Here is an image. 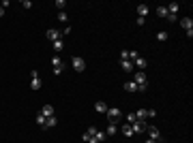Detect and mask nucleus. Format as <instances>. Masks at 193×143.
I'll list each match as a JSON object with an SVG mask.
<instances>
[{
	"label": "nucleus",
	"instance_id": "6e6552de",
	"mask_svg": "<svg viewBox=\"0 0 193 143\" xmlns=\"http://www.w3.org/2000/svg\"><path fill=\"white\" fill-rule=\"evenodd\" d=\"M131 62H133V66H135V69H140V71H144L146 66H148V60L142 58V56H137V58L131 60Z\"/></svg>",
	"mask_w": 193,
	"mask_h": 143
},
{
	"label": "nucleus",
	"instance_id": "4468645a",
	"mask_svg": "<svg viewBox=\"0 0 193 143\" xmlns=\"http://www.w3.org/2000/svg\"><path fill=\"white\" fill-rule=\"evenodd\" d=\"M116 132H118V124L109 122V124H108V128H105V135H108V137H112V135H116Z\"/></svg>",
	"mask_w": 193,
	"mask_h": 143
},
{
	"label": "nucleus",
	"instance_id": "4be33fe9",
	"mask_svg": "<svg viewBox=\"0 0 193 143\" xmlns=\"http://www.w3.org/2000/svg\"><path fill=\"white\" fill-rule=\"evenodd\" d=\"M45 115H43V113H36V124H39V126H41V128H45Z\"/></svg>",
	"mask_w": 193,
	"mask_h": 143
},
{
	"label": "nucleus",
	"instance_id": "2f4dec72",
	"mask_svg": "<svg viewBox=\"0 0 193 143\" xmlns=\"http://www.w3.org/2000/svg\"><path fill=\"white\" fill-rule=\"evenodd\" d=\"M60 34H71V26H64V28H62V32Z\"/></svg>",
	"mask_w": 193,
	"mask_h": 143
},
{
	"label": "nucleus",
	"instance_id": "9b49d317",
	"mask_svg": "<svg viewBox=\"0 0 193 143\" xmlns=\"http://www.w3.org/2000/svg\"><path fill=\"white\" fill-rule=\"evenodd\" d=\"M108 105H105V103H103V100H96V103H95V111H96V113H108Z\"/></svg>",
	"mask_w": 193,
	"mask_h": 143
},
{
	"label": "nucleus",
	"instance_id": "9d476101",
	"mask_svg": "<svg viewBox=\"0 0 193 143\" xmlns=\"http://www.w3.org/2000/svg\"><path fill=\"white\" fill-rule=\"evenodd\" d=\"M120 69L124 73H133V71H135V66H133L131 60H120Z\"/></svg>",
	"mask_w": 193,
	"mask_h": 143
},
{
	"label": "nucleus",
	"instance_id": "aec40b11",
	"mask_svg": "<svg viewBox=\"0 0 193 143\" xmlns=\"http://www.w3.org/2000/svg\"><path fill=\"white\" fill-rule=\"evenodd\" d=\"M124 90H127V92H137V84H135V81H127V84H124Z\"/></svg>",
	"mask_w": 193,
	"mask_h": 143
},
{
	"label": "nucleus",
	"instance_id": "7c9ffc66",
	"mask_svg": "<svg viewBox=\"0 0 193 143\" xmlns=\"http://www.w3.org/2000/svg\"><path fill=\"white\" fill-rule=\"evenodd\" d=\"M120 60H129V51H127V49L120 51Z\"/></svg>",
	"mask_w": 193,
	"mask_h": 143
},
{
	"label": "nucleus",
	"instance_id": "ddd939ff",
	"mask_svg": "<svg viewBox=\"0 0 193 143\" xmlns=\"http://www.w3.org/2000/svg\"><path fill=\"white\" fill-rule=\"evenodd\" d=\"M148 4H137V17H144L146 19V15H148Z\"/></svg>",
	"mask_w": 193,
	"mask_h": 143
},
{
	"label": "nucleus",
	"instance_id": "473e14b6",
	"mask_svg": "<svg viewBox=\"0 0 193 143\" xmlns=\"http://www.w3.org/2000/svg\"><path fill=\"white\" fill-rule=\"evenodd\" d=\"M22 7H24V9H30V7H32V2H30V0H24V2H22Z\"/></svg>",
	"mask_w": 193,
	"mask_h": 143
},
{
	"label": "nucleus",
	"instance_id": "72a5a7b5",
	"mask_svg": "<svg viewBox=\"0 0 193 143\" xmlns=\"http://www.w3.org/2000/svg\"><path fill=\"white\" fill-rule=\"evenodd\" d=\"M146 111H148V118H155V115H157V111H155V109H146Z\"/></svg>",
	"mask_w": 193,
	"mask_h": 143
},
{
	"label": "nucleus",
	"instance_id": "f257e3e1",
	"mask_svg": "<svg viewBox=\"0 0 193 143\" xmlns=\"http://www.w3.org/2000/svg\"><path fill=\"white\" fill-rule=\"evenodd\" d=\"M105 115H108V120H109V122H114V124H118V122L122 120V113H120V109H118V107H109Z\"/></svg>",
	"mask_w": 193,
	"mask_h": 143
},
{
	"label": "nucleus",
	"instance_id": "423d86ee",
	"mask_svg": "<svg viewBox=\"0 0 193 143\" xmlns=\"http://www.w3.org/2000/svg\"><path fill=\"white\" fill-rule=\"evenodd\" d=\"M30 75H32V81H30V88H32L35 92H36V90H41V88H43V81H41L39 73H36V71H32Z\"/></svg>",
	"mask_w": 193,
	"mask_h": 143
},
{
	"label": "nucleus",
	"instance_id": "b1692460",
	"mask_svg": "<svg viewBox=\"0 0 193 143\" xmlns=\"http://www.w3.org/2000/svg\"><path fill=\"white\" fill-rule=\"evenodd\" d=\"M58 19H60L62 24H67V22H69V15H67L64 11H58Z\"/></svg>",
	"mask_w": 193,
	"mask_h": 143
},
{
	"label": "nucleus",
	"instance_id": "f704fd0d",
	"mask_svg": "<svg viewBox=\"0 0 193 143\" xmlns=\"http://www.w3.org/2000/svg\"><path fill=\"white\" fill-rule=\"evenodd\" d=\"M2 15H4V9H2V7H0V17H2Z\"/></svg>",
	"mask_w": 193,
	"mask_h": 143
},
{
	"label": "nucleus",
	"instance_id": "5701e85b",
	"mask_svg": "<svg viewBox=\"0 0 193 143\" xmlns=\"http://www.w3.org/2000/svg\"><path fill=\"white\" fill-rule=\"evenodd\" d=\"M82 141H84V143H95V137L88 135V132H84V135H82Z\"/></svg>",
	"mask_w": 193,
	"mask_h": 143
},
{
	"label": "nucleus",
	"instance_id": "6ab92c4d",
	"mask_svg": "<svg viewBox=\"0 0 193 143\" xmlns=\"http://www.w3.org/2000/svg\"><path fill=\"white\" fill-rule=\"evenodd\" d=\"M58 124V120H56V115H52V118H47L45 120V128H54Z\"/></svg>",
	"mask_w": 193,
	"mask_h": 143
},
{
	"label": "nucleus",
	"instance_id": "a878e982",
	"mask_svg": "<svg viewBox=\"0 0 193 143\" xmlns=\"http://www.w3.org/2000/svg\"><path fill=\"white\" fill-rule=\"evenodd\" d=\"M168 32H165V30H161V32H159V34H157V41H168Z\"/></svg>",
	"mask_w": 193,
	"mask_h": 143
},
{
	"label": "nucleus",
	"instance_id": "bb28decb",
	"mask_svg": "<svg viewBox=\"0 0 193 143\" xmlns=\"http://www.w3.org/2000/svg\"><path fill=\"white\" fill-rule=\"evenodd\" d=\"M64 7H67L64 0H56V9H58V11H64Z\"/></svg>",
	"mask_w": 193,
	"mask_h": 143
},
{
	"label": "nucleus",
	"instance_id": "c756f323",
	"mask_svg": "<svg viewBox=\"0 0 193 143\" xmlns=\"http://www.w3.org/2000/svg\"><path fill=\"white\" fill-rule=\"evenodd\" d=\"M148 90V84H140L137 85V92H146Z\"/></svg>",
	"mask_w": 193,
	"mask_h": 143
},
{
	"label": "nucleus",
	"instance_id": "7ed1b4c3",
	"mask_svg": "<svg viewBox=\"0 0 193 143\" xmlns=\"http://www.w3.org/2000/svg\"><path fill=\"white\" fill-rule=\"evenodd\" d=\"M131 128H133V135H142V132H146L148 124H146V120H135L131 124Z\"/></svg>",
	"mask_w": 193,
	"mask_h": 143
},
{
	"label": "nucleus",
	"instance_id": "20e7f679",
	"mask_svg": "<svg viewBox=\"0 0 193 143\" xmlns=\"http://www.w3.org/2000/svg\"><path fill=\"white\" fill-rule=\"evenodd\" d=\"M52 64H54V75H62V71H64V62H62L60 56H54V58H52Z\"/></svg>",
	"mask_w": 193,
	"mask_h": 143
},
{
	"label": "nucleus",
	"instance_id": "f03ea898",
	"mask_svg": "<svg viewBox=\"0 0 193 143\" xmlns=\"http://www.w3.org/2000/svg\"><path fill=\"white\" fill-rule=\"evenodd\" d=\"M146 132H148V139H150V141H155V143H161V141H163V137H161V132H159L157 126H148V128H146Z\"/></svg>",
	"mask_w": 193,
	"mask_h": 143
},
{
	"label": "nucleus",
	"instance_id": "c9c22d12",
	"mask_svg": "<svg viewBox=\"0 0 193 143\" xmlns=\"http://www.w3.org/2000/svg\"><path fill=\"white\" fill-rule=\"evenodd\" d=\"M144 143H155V141H150V139H146V141Z\"/></svg>",
	"mask_w": 193,
	"mask_h": 143
},
{
	"label": "nucleus",
	"instance_id": "f3484780",
	"mask_svg": "<svg viewBox=\"0 0 193 143\" xmlns=\"http://www.w3.org/2000/svg\"><path fill=\"white\" fill-rule=\"evenodd\" d=\"M39 113H43L45 118H52V115H54V107H52V105H45V107L41 109Z\"/></svg>",
	"mask_w": 193,
	"mask_h": 143
},
{
	"label": "nucleus",
	"instance_id": "a211bd4d",
	"mask_svg": "<svg viewBox=\"0 0 193 143\" xmlns=\"http://www.w3.org/2000/svg\"><path fill=\"white\" fill-rule=\"evenodd\" d=\"M120 130H122V135H124V137H133V128H131V124H122Z\"/></svg>",
	"mask_w": 193,
	"mask_h": 143
},
{
	"label": "nucleus",
	"instance_id": "dca6fc26",
	"mask_svg": "<svg viewBox=\"0 0 193 143\" xmlns=\"http://www.w3.org/2000/svg\"><path fill=\"white\" fill-rule=\"evenodd\" d=\"M52 47H54V51H56V54H60L62 49H64V41H62V38L54 41V43H52Z\"/></svg>",
	"mask_w": 193,
	"mask_h": 143
},
{
	"label": "nucleus",
	"instance_id": "f8f14e48",
	"mask_svg": "<svg viewBox=\"0 0 193 143\" xmlns=\"http://www.w3.org/2000/svg\"><path fill=\"white\" fill-rule=\"evenodd\" d=\"M180 26L185 28V32H187V30H193V19H191V17H182Z\"/></svg>",
	"mask_w": 193,
	"mask_h": 143
},
{
	"label": "nucleus",
	"instance_id": "cd10ccee",
	"mask_svg": "<svg viewBox=\"0 0 193 143\" xmlns=\"http://www.w3.org/2000/svg\"><path fill=\"white\" fill-rule=\"evenodd\" d=\"M135 111H133V113H127V124H133V122H135Z\"/></svg>",
	"mask_w": 193,
	"mask_h": 143
},
{
	"label": "nucleus",
	"instance_id": "39448f33",
	"mask_svg": "<svg viewBox=\"0 0 193 143\" xmlns=\"http://www.w3.org/2000/svg\"><path fill=\"white\" fill-rule=\"evenodd\" d=\"M71 64H73V69L77 73H84L86 71V62H84V58H80V56H75V58L71 60Z\"/></svg>",
	"mask_w": 193,
	"mask_h": 143
},
{
	"label": "nucleus",
	"instance_id": "2eb2a0df",
	"mask_svg": "<svg viewBox=\"0 0 193 143\" xmlns=\"http://www.w3.org/2000/svg\"><path fill=\"white\" fill-rule=\"evenodd\" d=\"M165 9H168L169 15H178V9H180V4H178V2H172V4H168Z\"/></svg>",
	"mask_w": 193,
	"mask_h": 143
},
{
	"label": "nucleus",
	"instance_id": "1a4fd4ad",
	"mask_svg": "<svg viewBox=\"0 0 193 143\" xmlns=\"http://www.w3.org/2000/svg\"><path fill=\"white\" fill-rule=\"evenodd\" d=\"M47 38L54 43V41H58V38H62V34H60V30H56V28H49L47 30Z\"/></svg>",
	"mask_w": 193,
	"mask_h": 143
},
{
	"label": "nucleus",
	"instance_id": "412c9836",
	"mask_svg": "<svg viewBox=\"0 0 193 143\" xmlns=\"http://www.w3.org/2000/svg\"><path fill=\"white\" fill-rule=\"evenodd\" d=\"M105 137H108V135H105L103 130H96V135H95V143H101V141H105Z\"/></svg>",
	"mask_w": 193,
	"mask_h": 143
},
{
	"label": "nucleus",
	"instance_id": "393cba45",
	"mask_svg": "<svg viewBox=\"0 0 193 143\" xmlns=\"http://www.w3.org/2000/svg\"><path fill=\"white\" fill-rule=\"evenodd\" d=\"M157 15H159V17H168V9H165V7H159Z\"/></svg>",
	"mask_w": 193,
	"mask_h": 143
},
{
	"label": "nucleus",
	"instance_id": "0eeeda50",
	"mask_svg": "<svg viewBox=\"0 0 193 143\" xmlns=\"http://www.w3.org/2000/svg\"><path fill=\"white\" fill-rule=\"evenodd\" d=\"M133 81L140 85V84H148V77H146L144 71H135V75H133Z\"/></svg>",
	"mask_w": 193,
	"mask_h": 143
},
{
	"label": "nucleus",
	"instance_id": "c85d7f7f",
	"mask_svg": "<svg viewBox=\"0 0 193 143\" xmlns=\"http://www.w3.org/2000/svg\"><path fill=\"white\" fill-rule=\"evenodd\" d=\"M165 19H168L169 24H174V22H178V15H169V13H168V17H165Z\"/></svg>",
	"mask_w": 193,
	"mask_h": 143
}]
</instances>
